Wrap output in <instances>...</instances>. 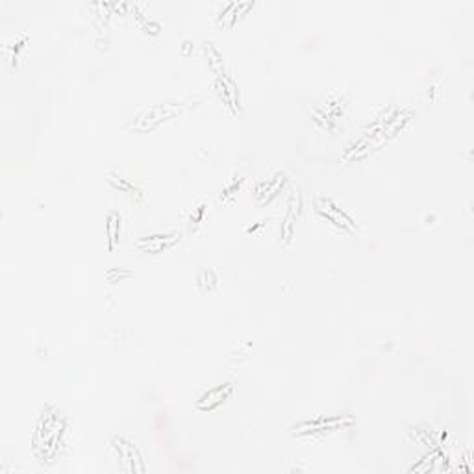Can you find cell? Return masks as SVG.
<instances>
[{"label": "cell", "mask_w": 474, "mask_h": 474, "mask_svg": "<svg viewBox=\"0 0 474 474\" xmlns=\"http://www.w3.org/2000/svg\"><path fill=\"white\" fill-rule=\"evenodd\" d=\"M65 432V419L58 409H45L33 432V452L41 461H50L58 454Z\"/></svg>", "instance_id": "1"}, {"label": "cell", "mask_w": 474, "mask_h": 474, "mask_svg": "<svg viewBox=\"0 0 474 474\" xmlns=\"http://www.w3.org/2000/svg\"><path fill=\"white\" fill-rule=\"evenodd\" d=\"M189 104L191 100H175V102H164L158 104V106H152V108H145L136 115V120H134L132 128L139 132L152 130L161 120H167L171 117H175L176 113H180L182 109H186Z\"/></svg>", "instance_id": "2"}, {"label": "cell", "mask_w": 474, "mask_h": 474, "mask_svg": "<svg viewBox=\"0 0 474 474\" xmlns=\"http://www.w3.org/2000/svg\"><path fill=\"white\" fill-rule=\"evenodd\" d=\"M404 120H406V117L402 115V111H398V113L395 115H387V117H381L380 120H377L374 125L369 126V128L363 132V137H361L360 141L354 143V147H352L354 156L356 154L363 152V150H369L372 145L381 143L387 136H393V132L397 130Z\"/></svg>", "instance_id": "3"}, {"label": "cell", "mask_w": 474, "mask_h": 474, "mask_svg": "<svg viewBox=\"0 0 474 474\" xmlns=\"http://www.w3.org/2000/svg\"><path fill=\"white\" fill-rule=\"evenodd\" d=\"M113 448L117 450L123 469L128 471V473H143L145 471V465H143V459L137 452V448L130 441H126L125 437H115Z\"/></svg>", "instance_id": "4"}, {"label": "cell", "mask_w": 474, "mask_h": 474, "mask_svg": "<svg viewBox=\"0 0 474 474\" xmlns=\"http://www.w3.org/2000/svg\"><path fill=\"white\" fill-rule=\"evenodd\" d=\"M176 241H178L176 234L150 235V237H145V239L139 241V248H143L145 252H161L175 245Z\"/></svg>", "instance_id": "5"}, {"label": "cell", "mask_w": 474, "mask_h": 474, "mask_svg": "<svg viewBox=\"0 0 474 474\" xmlns=\"http://www.w3.org/2000/svg\"><path fill=\"white\" fill-rule=\"evenodd\" d=\"M230 393H232V386H230V384H224V386H219L215 387V389H210V391L198 400V408L204 409V411H206V409H213L215 406L224 402V400L230 397Z\"/></svg>", "instance_id": "6"}, {"label": "cell", "mask_w": 474, "mask_h": 474, "mask_svg": "<svg viewBox=\"0 0 474 474\" xmlns=\"http://www.w3.org/2000/svg\"><path fill=\"white\" fill-rule=\"evenodd\" d=\"M339 426L343 428V417H332V419H321L313 420V422H308V425H302L299 428V434H311V432H321V430H338Z\"/></svg>", "instance_id": "7"}, {"label": "cell", "mask_w": 474, "mask_h": 474, "mask_svg": "<svg viewBox=\"0 0 474 474\" xmlns=\"http://www.w3.org/2000/svg\"><path fill=\"white\" fill-rule=\"evenodd\" d=\"M317 210L324 213V217H328L330 221H333L335 224H339V226H345V228H347V226H350V219L347 217L345 213L339 212L338 207L333 206L330 200H322V204L319 202V204H317Z\"/></svg>", "instance_id": "8"}]
</instances>
